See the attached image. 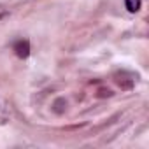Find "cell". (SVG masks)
Masks as SVG:
<instances>
[{
  "label": "cell",
  "instance_id": "1",
  "mask_svg": "<svg viewBox=\"0 0 149 149\" xmlns=\"http://www.w3.org/2000/svg\"><path fill=\"white\" fill-rule=\"evenodd\" d=\"M13 51H14V54H16L19 60H26V58L30 56V40H28V39L16 40L14 46H13Z\"/></svg>",
  "mask_w": 149,
  "mask_h": 149
},
{
  "label": "cell",
  "instance_id": "2",
  "mask_svg": "<svg viewBox=\"0 0 149 149\" xmlns=\"http://www.w3.org/2000/svg\"><path fill=\"white\" fill-rule=\"evenodd\" d=\"M125 7H126L128 13L135 14V13H139L140 7H142V0H125Z\"/></svg>",
  "mask_w": 149,
  "mask_h": 149
}]
</instances>
